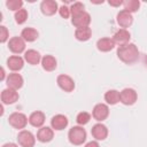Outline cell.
I'll use <instances>...</instances> for the list:
<instances>
[{"label": "cell", "mask_w": 147, "mask_h": 147, "mask_svg": "<svg viewBox=\"0 0 147 147\" xmlns=\"http://www.w3.org/2000/svg\"><path fill=\"white\" fill-rule=\"evenodd\" d=\"M56 83L59 87L64 92H72L75 90V80L68 75H59L56 78Z\"/></svg>", "instance_id": "cell-6"}, {"label": "cell", "mask_w": 147, "mask_h": 147, "mask_svg": "<svg viewBox=\"0 0 147 147\" xmlns=\"http://www.w3.org/2000/svg\"><path fill=\"white\" fill-rule=\"evenodd\" d=\"M116 21H117V23H118L119 26H122L123 29H125V28H129L132 24L133 17H132V14L131 13L122 9V10L118 11V14L116 16Z\"/></svg>", "instance_id": "cell-15"}, {"label": "cell", "mask_w": 147, "mask_h": 147, "mask_svg": "<svg viewBox=\"0 0 147 147\" xmlns=\"http://www.w3.org/2000/svg\"><path fill=\"white\" fill-rule=\"evenodd\" d=\"M14 17H15V22H16L17 24H23V23H25V21L28 20V11H26V9L22 8V9H20V10H17V11L15 13Z\"/></svg>", "instance_id": "cell-27"}, {"label": "cell", "mask_w": 147, "mask_h": 147, "mask_svg": "<svg viewBox=\"0 0 147 147\" xmlns=\"http://www.w3.org/2000/svg\"><path fill=\"white\" fill-rule=\"evenodd\" d=\"M18 98H20V95H18V92L16 90L7 87L1 92V102H2V105H13L18 100Z\"/></svg>", "instance_id": "cell-8"}, {"label": "cell", "mask_w": 147, "mask_h": 147, "mask_svg": "<svg viewBox=\"0 0 147 147\" xmlns=\"http://www.w3.org/2000/svg\"><path fill=\"white\" fill-rule=\"evenodd\" d=\"M38 36H39L38 31L33 28H24L21 32V37L24 39V41H28V42L34 41L38 38Z\"/></svg>", "instance_id": "cell-24"}, {"label": "cell", "mask_w": 147, "mask_h": 147, "mask_svg": "<svg viewBox=\"0 0 147 147\" xmlns=\"http://www.w3.org/2000/svg\"><path fill=\"white\" fill-rule=\"evenodd\" d=\"M41 59L42 57H41L40 53L36 49H28L24 52V60L31 65L38 64L39 62H41Z\"/></svg>", "instance_id": "cell-20"}, {"label": "cell", "mask_w": 147, "mask_h": 147, "mask_svg": "<svg viewBox=\"0 0 147 147\" xmlns=\"http://www.w3.org/2000/svg\"><path fill=\"white\" fill-rule=\"evenodd\" d=\"M57 61L53 55H45L41 59V67L46 71H53L56 69Z\"/></svg>", "instance_id": "cell-22"}, {"label": "cell", "mask_w": 147, "mask_h": 147, "mask_svg": "<svg viewBox=\"0 0 147 147\" xmlns=\"http://www.w3.org/2000/svg\"><path fill=\"white\" fill-rule=\"evenodd\" d=\"M8 122L13 127H15L17 130H23L26 126L29 118L23 113H13L9 115Z\"/></svg>", "instance_id": "cell-3"}, {"label": "cell", "mask_w": 147, "mask_h": 147, "mask_svg": "<svg viewBox=\"0 0 147 147\" xmlns=\"http://www.w3.org/2000/svg\"><path fill=\"white\" fill-rule=\"evenodd\" d=\"M105 100L108 105H116L119 102V92L116 90H109L105 93Z\"/></svg>", "instance_id": "cell-25"}, {"label": "cell", "mask_w": 147, "mask_h": 147, "mask_svg": "<svg viewBox=\"0 0 147 147\" xmlns=\"http://www.w3.org/2000/svg\"><path fill=\"white\" fill-rule=\"evenodd\" d=\"M17 141L21 147H33L36 144V137L28 130H22L17 134Z\"/></svg>", "instance_id": "cell-5"}, {"label": "cell", "mask_w": 147, "mask_h": 147, "mask_svg": "<svg viewBox=\"0 0 147 147\" xmlns=\"http://www.w3.org/2000/svg\"><path fill=\"white\" fill-rule=\"evenodd\" d=\"M91 133L95 140H105L108 137V129L102 123H96L92 126Z\"/></svg>", "instance_id": "cell-12"}, {"label": "cell", "mask_w": 147, "mask_h": 147, "mask_svg": "<svg viewBox=\"0 0 147 147\" xmlns=\"http://www.w3.org/2000/svg\"><path fill=\"white\" fill-rule=\"evenodd\" d=\"M90 119H91V115H90L87 111H80V113L77 115V117H76V122H77L78 125H80V126L87 124V123L90 122Z\"/></svg>", "instance_id": "cell-29"}, {"label": "cell", "mask_w": 147, "mask_h": 147, "mask_svg": "<svg viewBox=\"0 0 147 147\" xmlns=\"http://www.w3.org/2000/svg\"><path fill=\"white\" fill-rule=\"evenodd\" d=\"M130 38H131V34L126 29H119L113 36V40L115 41V44H118L119 46L127 44L130 41Z\"/></svg>", "instance_id": "cell-18"}, {"label": "cell", "mask_w": 147, "mask_h": 147, "mask_svg": "<svg viewBox=\"0 0 147 147\" xmlns=\"http://www.w3.org/2000/svg\"><path fill=\"white\" fill-rule=\"evenodd\" d=\"M92 116L98 122L105 121L109 116V108H108V106L106 103H98V105H95L93 110H92Z\"/></svg>", "instance_id": "cell-7"}, {"label": "cell", "mask_w": 147, "mask_h": 147, "mask_svg": "<svg viewBox=\"0 0 147 147\" xmlns=\"http://www.w3.org/2000/svg\"><path fill=\"white\" fill-rule=\"evenodd\" d=\"M137 99H138V94L133 88L126 87L119 92V102H122L125 106L134 105Z\"/></svg>", "instance_id": "cell-4"}, {"label": "cell", "mask_w": 147, "mask_h": 147, "mask_svg": "<svg viewBox=\"0 0 147 147\" xmlns=\"http://www.w3.org/2000/svg\"><path fill=\"white\" fill-rule=\"evenodd\" d=\"M54 137V131L49 126H42L37 132V140L40 142H49Z\"/></svg>", "instance_id": "cell-17"}, {"label": "cell", "mask_w": 147, "mask_h": 147, "mask_svg": "<svg viewBox=\"0 0 147 147\" xmlns=\"http://www.w3.org/2000/svg\"><path fill=\"white\" fill-rule=\"evenodd\" d=\"M145 63H146V65H147V55H146V57H145Z\"/></svg>", "instance_id": "cell-37"}, {"label": "cell", "mask_w": 147, "mask_h": 147, "mask_svg": "<svg viewBox=\"0 0 147 147\" xmlns=\"http://www.w3.org/2000/svg\"><path fill=\"white\" fill-rule=\"evenodd\" d=\"M68 123L69 122H68L67 116H64L62 114H57V115L53 116L51 119V126L53 130H56V131L64 130L68 126Z\"/></svg>", "instance_id": "cell-14"}, {"label": "cell", "mask_w": 147, "mask_h": 147, "mask_svg": "<svg viewBox=\"0 0 147 147\" xmlns=\"http://www.w3.org/2000/svg\"><path fill=\"white\" fill-rule=\"evenodd\" d=\"M23 83H24V80H23V77L20 75V74H17V72H11V74H9L8 76H7V78H6V84H7V86L9 87V88H13V90H20L22 86H23Z\"/></svg>", "instance_id": "cell-10"}, {"label": "cell", "mask_w": 147, "mask_h": 147, "mask_svg": "<svg viewBox=\"0 0 147 147\" xmlns=\"http://www.w3.org/2000/svg\"><path fill=\"white\" fill-rule=\"evenodd\" d=\"M71 23L77 29H79V28H86L91 23V16H90V14L87 11H84V13L77 15V16L71 17Z\"/></svg>", "instance_id": "cell-11"}, {"label": "cell", "mask_w": 147, "mask_h": 147, "mask_svg": "<svg viewBox=\"0 0 147 147\" xmlns=\"http://www.w3.org/2000/svg\"><path fill=\"white\" fill-rule=\"evenodd\" d=\"M85 147H100V146H99V142L96 140H92V141H88L85 145Z\"/></svg>", "instance_id": "cell-34"}, {"label": "cell", "mask_w": 147, "mask_h": 147, "mask_svg": "<svg viewBox=\"0 0 147 147\" xmlns=\"http://www.w3.org/2000/svg\"><path fill=\"white\" fill-rule=\"evenodd\" d=\"M9 38V33H8V30L5 25H1L0 26V42H6Z\"/></svg>", "instance_id": "cell-31"}, {"label": "cell", "mask_w": 147, "mask_h": 147, "mask_svg": "<svg viewBox=\"0 0 147 147\" xmlns=\"http://www.w3.org/2000/svg\"><path fill=\"white\" fill-rule=\"evenodd\" d=\"M117 57L126 64H132L139 59V49L132 42L121 45L117 48Z\"/></svg>", "instance_id": "cell-1"}, {"label": "cell", "mask_w": 147, "mask_h": 147, "mask_svg": "<svg viewBox=\"0 0 147 147\" xmlns=\"http://www.w3.org/2000/svg\"><path fill=\"white\" fill-rule=\"evenodd\" d=\"M123 7H124V10L132 14V13L138 11L140 7V1L139 0H125L123 2Z\"/></svg>", "instance_id": "cell-26"}, {"label": "cell", "mask_w": 147, "mask_h": 147, "mask_svg": "<svg viewBox=\"0 0 147 147\" xmlns=\"http://www.w3.org/2000/svg\"><path fill=\"white\" fill-rule=\"evenodd\" d=\"M6 6L10 9V10H14L15 13L20 9H22V6H23V1L21 0H7L6 1Z\"/></svg>", "instance_id": "cell-30"}, {"label": "cell", "mask_w": 147, "mask_h": 147, "mask_svg": "<svg viewBox=\"0 0 147 147\" xmlns=\"http://www.w3.org/2000/svg\"><path fill=\"white\" fill-rule=\"evenodd\" d=\"M123 2L124 1H122V0H109L108 1V3L113 7H119L121 5H123Z\"/></svg>", "instance_id": "cell-33"}, {"label": "cell", "mask_w": 147, "mask_h": 147, "mask_svg": "<svg viewBox=\"0 0 147 147\" xmlns=\"http://www.w3.org/2000/svg\"><path fill=\"white\" fill-rule=\"evenodd\" d=\"M24 61H25V60L22 59L20 55H11V56H9V57L7 59V67H8L11 71L16 72V71H20V70L23 68Z\"/></svg>", "instance_id": "cell-16"}, {"label": "cell", "mask_w": 147, "mask_h": 147, "mask_svg": "<svg viewBox=\"0 0 147 147\" xmlns=\"http://www.w3.org/2000/svg\"><path fill=\"white\" fill-rule=\"evenodd\" d=\"M84 3H82V2H74L71 6H70V11H71V17H74V16H77V15H79V14H82V13H84L85 10H84Z\"/></svg>", "instance_id": "cell-28"}, {"label": "cell", "mask_w": 147, "mask_h": 147, "mask_svg": "<svg viewBox=\"0 0 147 147\" xmlns=\"http://www.w3.org/2000/svg\"><path fill=\"white\" fill-rule=\"evenodd\" d=\"M8 48L15 54H21L25 49V41L22 37H13L8 41Z\"/></svg>", "instance_id": "cell-9"}, {"label": "cell", "mask_w": 147, "mask_h": 147, "mask_svg": "<svg viewBox=\"0 0 147 147\" xmlns=\"http://www.w3.org/2000/svg\"><path fill=\"white\" fill-rule=\"evenodd\" d=\"M115 47V41L113 38L109 37H103L96 41V48L100 52H109Z\"/></svg>", "instance_id": "cell-21"}, {"label": "cell", "mask_w": 147, "mask_h": 147, "mask_svg": "<svg viewBox=\"0 0 147 147\" xmlns=\"http://www.w3.org/2000/svg\"><path fill=\"white\" fill-rule=\"evenodd\" d=\"M59 13L61 15V17L63 18H69L71 16V11H70V7H67V6H61L59 8Z\"/></svg>", "instance_id": "cell-32"}, {"label": "cell", "mask_w": 147, "mask_h": 147, "mask_svg": "<svg viewBox=\"0 0 147 147\" xmlns=\"http://www.w3.org/2000/svg\"><path fill=\"white\" fill-rule=\"evenodd\" d=\"M40 10L46 16H52L59 10L57 2L54 0H44L40 3Z\"/></svg>", "instance_id": "cell-13"}, {"label": "cell", "mask_w": 147, "mask_h": 147, "mask_svg": "<svg viewBox=\"0 0 147 147\" xmlns=\"http://www.w3.org/2000/svg\"><path fill=\"white\" fill-rule=\"evenodd\" d=\"M29 123L34 127H42L45 123V114L39 110L31 113V115L29 116Z\"/></svg>", "instance_id": "cell-19"}, {"label": "cell", "mask_w": 147, "mask_h": 147, "mask_svg": "<svg viewBox=\"0 0 147 147\" xmlns=\"http://www.w3.org/2000/svg\"><path fill=\"white\" fill-rule=\"evenodd\" d=\"M92 37V30L90 26L86 28H79L75 31V38L79 41H87Z\"/></svg>", "instance_id": "cell-23"}, {"label": "cell", "mask_w": 147, "mask_h": 147, "mask_svg": "<svg viewBox=\"0 0 147 147\" xmlns=\"http://www.w3.org/2000/svg\"><path fill=\"white\" fill-rule=\"evenodd\" d=\"M68 139L70 141V144L75 145V146H79L83 145L86 140V131L83 126L77 125V126H72L69 132H68Z\"/></svg>", "instance_id": "cell-2"}, {"label": "cell", "mask_w": 147, "mask_h": 147, "mask_svg": "<svg viewBox=\"0 0 147 147\" xmlns=\"http://www.w3.org/2000/svg\"><path fill=\"white\" fill-rule=\"evenodd\" d=\"M2 147H18V146L14 142H7V144H3Z\"/></svg>", "instance_id": "cell-35"}, {"label": "cell", "mask_w": 147, "mask_h": 147, "mask_svg": "<svg viewBox=\"0 0 147 147\" xmlns=\"http://www.w3.org/2000/svg\"><path fill=\"white\" fill-rule=\"evenodd\" d=\"M6 79V74H5V69L1 68V76H0V80H5Z\"/></svg>", "instance_id": "cell-36"}]
</instances>
